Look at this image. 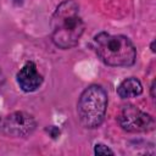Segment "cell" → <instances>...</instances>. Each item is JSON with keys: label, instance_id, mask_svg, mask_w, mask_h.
Returning <instances> with one entry per match:
<instances>
[{"label": "cell", "instance_id": "obj_1", "mask_svg": "<svg viewBox=\"0 0 156 156\" xmlns=\"http://www.w3.org/2000/svg\"><path fill=\"white\" fill-rule=\"evenodd\" d=\"M51 39L60 49L76 46L83 34L84 23L79 15V7L73 0L62 1L51 21Z\"/></svg>", "mask_w": 156, "mask_h": 156}, {"label": "cell", "instance_id": "obj_2", "mask_svg": "<svg viewBox=\"0 0 156 156\" xmlns=\"http://www.w3.org/2000/svg\"><path fill=\"white\" fill-rule=\"evenodd\" d=\"M94 41L98 56L106 65L126 67L134 63L136 50L127 37L112 35L102 32L95 37Z\"/></svg>", "mask_w": 156, "mask_h": 156}, {"label": "cell", "instance_id": "obj_3", "mask_svg": "<svg viewBox=\"0 0 156 156\" xmlns=\"http://www.w3.org/2000/svg\"><path fill=\"white\" fill-rule=\"evenodd\" d=\"M107 108V94L100 85L93 84L84 89L77 105L78 118L85 128L99 127Z\"/></svg>", "mask_w": 156, "mask_h": 156}, {"label": "cell", "instance_id": "obj_4", "mask_svg": "<svg viewBox=\"0 0 156 156\" xmlns=\"http://www.w3.org/2000/svg\"><path fill=\"white\" fill-rule=\"evenodd\" d=\"M118 123L124 130L132 132V133L147 132L154 127L152 117L140 111L138 107L133 105L124 106L121 110L118 115Z\"/></svg>", "mask_w": 156, "mask_h": 156}, {"label": "cell", "instance_id": "obj_5", "mask_svg": "<svg viewBox=\"0 0 156 156\" xmlns=\"http://www.w3.org/2000/svg\"><path fill=\"white\" fill-rule=\"evenodd\" d=\"M35 119L26 112H13L0 122V129L4 134L11 136H27L35 129Z\"/></svg>", "mask_w": 156, "mask_h": 156}, {"label": "cell", "instance_id": "obj_6", "mask_svg": "<svg viewBox=\"0 0 156 156\" xmlns=\"http://www.w3.org/2000/svg\"><path fill=\"white\" fill-rule=\"evenodd\" d=\"M17 82L22 90L34 91L43 83V77L38 73L35 63L28 61L17 73Z\"/></svg>", "mask_w": 156, "mask_h": 156}, {"label": "cell", "instance_id": "obj_7", "mask_svg": "<svg viewBox=\"0 0 156 156\" xmlns=\"http://www.w3.org/2000/svg\"><path fill=\"white\" fill-rule=\"evenodd\" d=\"M143 91V85L140 80L136 78H127L124 79L117 88V94L122 99H129V98H135L140 95Z\"/></svg>", "mask_w": 156, "mask_h": 156}, {"label": "cell", "instance_id": "obj_8", "mask_svg": "<svg viewBox=\"0 0 156 156\" xmlns=\"http://www.w3.org/2000/svg\"><path fill=\"white\" fill-rule=\"evenodd\" d=\"M94 151H95L96 155H113V151L111 149H108L106 145H102V144H96Z\"/></svg>", "mask_w": 156, "mask_h": 156}, {"label": "cell", "instance_id": "obj_9", "mask_svg": "<svg viewBox=\"0 0 156 156\" xmlns=\"http://www.w3.org/2000/svg\"><path fill=\"white\" fill-rule=\"evenodd\" d=\"M4 76H2V73H1V71H0V89H1V87H2V84H4Z\"/></svg>", "mask_w": 156, "mask_h": 156}, {"label": "cell", "instance_id": "obj_10", "mask_svg": "<svg viewBox=\"0 0 156 156\" xmlns=\"http://www.w3.org/2000/svg\"><path fill=\"white\" fill-rule=\"evenodd\" d=\"M13 1L17 2V4H21V2H22V0H13Z\"/></svg>", "mask_w": 156, "mask_h": 156}]
</instances>
